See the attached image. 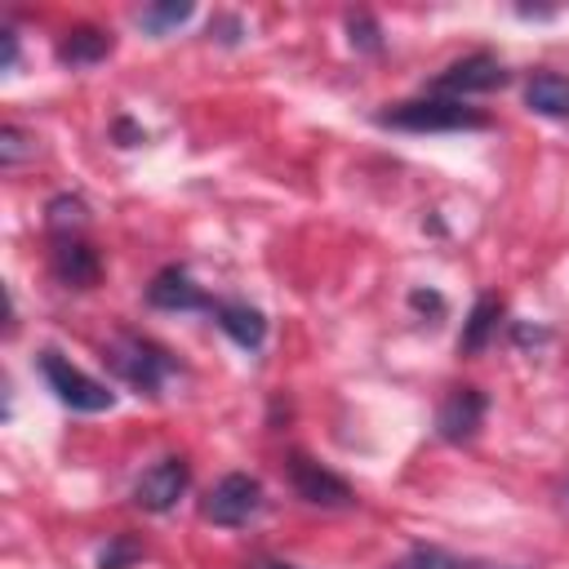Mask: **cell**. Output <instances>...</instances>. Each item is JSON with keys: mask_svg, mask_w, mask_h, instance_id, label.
I'll use <instances>...</instances> for the list:
<instances>
[{"mask_svg": "<svg viewBox=\"0 0 569 569\" xmlns=\"http://www.w3.org/2000/svg\"><path fill=\"white\" fill-rule=\"evenodd\" d=\"M378 124L405 129V133H462V129H489V116L458 98L422 93V98H405V102L378 111Z\"/></svg>", "mask_w": 569, "mask_h": 569, "instance_id": "obj_1", "label": "cell"}, {"mask_svg": "<svg viewBox=\"0 0 569 569\" xmlns=\"http://www.w3.org/2000/svg\"><path fill=\"white\" fill-rule=\"evenodd\" d=\"M191 485V462L182 453H169L160 462H151L138 480H133V507L138 511H151V516H164L178 507V498L187 493Z\"/></svg>", "mask_w": 569, "mask_h": 569, "instance_id": "obj_6", "label": "cell"}, {"mask_svg": "<svg viewBox=\"0 0 569 569\" xmlns=\"http://www.w3.org/2000/svg\"><path fill=\"white\" fill-rule=\"evenodd\" d=\"M204 520L218 529H240L262 511V480L249 471H227L200 502Z\"/></svg>", "mask_w": 569, "mask_h": 569, "instance_id": "obj_4", "label": "cell"}, {"mask_svg": "<svg viewBox=\"0 0 569 569\" xmlns=\"http://www.w3.org/2000/svg\"><path fill=\"white\" fill-rule=\"evenodd\" d=\"M111 49H116L111 31L84 22V27H71V31L58 40V62H62V67H98Z\"/></svg>", "mask_w": 569, "mask_h": 569, "instance_id": "obj_12", "label": "cell"}, {"mask_svg": "<svg viewBox=\"0 0 569 569\" xmlns=\"http://www.w3.org/2000/svg\"><path fill=\"white\" fill-rule=\"evenodd\" d=\"M498 320H502V302H498L493 293H480V298L471 302L467 320H462V333H458V351H462V356H476V351H485V347H489V338L498 333Z\"/></svg>", "mask_w": 569, "mask_h": 569, "instance_id": "obj_14", "label": "cell"}, {"mask_svg": "<svg viewBox=\"0 0 569 569\" xmlns=\"http://www.w3.org/2000/svg\"><path fill=\"white\" fill-rule=\"evenodd\" d=\"M560 507H569V480L560 485Z\"/></svg>", "mask_w": 569, "mask_h": 569, "instance_id": "obj_25", "label": "cell"}, {"mask_svg": "<svg viewBox=\"0 0 569 569\" xmlns=\"http://www.w3.org/2000/svg\"><path fill=\"white\" fill-rule=\"evenodd\" d=\"M44 227H49V236H53V240L84 236V227H89V204H84L80 196L62 191V196H53V200L44 204Z\"/></svg>", "mask_w": 569, "mask_h": 569, "instance_id": "obj_15", "label": "cell"}, {"mask_svg": "<svg viewBox=\"0 0 569 569\" xmlns=\"http://www.w3.org/2000/svg\"><path fill=\"white\" fill-rule=\"evenodd\" d=\"M396 569H462V560L449 556L445 547H413Z\"/></svg>", "mask_w": 569, "mask_h": 569, "instance_id": "obj_19", "label": "cell"}, {"mask_svg": "<svg viewBox=\"0 0 569 569\" xmlns=\"http://www.w3.org/2000/svg\"><path fill=\"white\" fill-rule=\"evenodd\" d=\"M13 67H18V31L4 27V71H13Z\"/></svg>", "mask_w": 569, "mask_h": 569, "instance_id": "obj_23", "label": "cell"}, {"mask_svg": "<svg viewBox=\"0 0 569 569\" xmlns=\"http://www.w3.org/2000/svg\"><path fill=\"white\" fill-rule=\"evenodd\" d=\"M49 267H53L58 284H67V289H93V284H98V276H102V258H98V249H93L84 236L53 240Z\"/></svg>", "mask_w": 569, "mask_h": 569, "instance_id": "obj_10", "label": "cell"}, {"mask_svg": "<svg viewBox=\"0 0 569 569\" xmlns=\"http://www.w3.org/2000/svg\"><path fill=\"white\" fill-rule=\"evenodd\" d=\"M485 413H489V396L480 387H453L436 409V436L449 445H462L480 431Z\"/></svg>", "mask_w": 569, "mask_h": 569, "instance_id": "obj_8", "label": "cell"}, {"mask_svg": "<svg viewBox=\"0 0 569 569\" xmlns=\"http://www.w3.org/2000/svg\"><path fill=\"white\" fill-rule=\"evenodd\" d=\"M347 31H351V44H356L360 53H378V49H382V31H378V22H373L369 13H351V18H347Z\"/></svg>", "mask_w": 569, "mask_h": 569, "instance_id": "obj_20", "label": "cell"}, {"mask_svg": "<svg viewBox=\"0 0 569 569\" xmlns=\"http://www.w3.org/2000/svg\"><path fill=\"white\" fill-rule=\"evenodd\" d=\"M36 369H40L44 387L58 396V405H67V409H76V413H102V409L116 405V391H107L98 378H89L84 369H76V365H71L62 351H53V347H44V351L36 356Z\"/></svg>", "mask_w": 569, "mask_h": 569, "instance_id": "obj_3", "label": "cell"}, {"mask_svg": "<svg viewBox=\"0 0 569 569\" xmlns=\"http://www.w3.org/2000/svg\"><path fill=\"white\" fill-rule=\"evenodd\" d=\"M116 138H120V147H138V142H147V133L133 129L129 120H116Z\"/></svg>", "mask_w": 569, "mask_h": 569, "instance_id": "obj_22", "label": "cell"}, {"mask_svg": "<svg viewBox=\"0 0 569 569\" xmlns=\"http://www.w3.org/2000/svg\"><path fill=\"white\" fill-rule=\"evenodd\" d=\"M102 360H107L111 373H116L124 387H133L138 396H160L164 378L178 369V360H173L160 342H151V338L133 333V329H120V333L102 347Z\"/></svg>", "mask_w": 569, "mask_h": 569, "instance_id": "obj_2", "label": "cell"}, {"mask_svg": "<svg viewBox=\"0 0 569 569\" xmlns=\"http://www.w3.org/2000/svg\"><path fill=\"white\" fill-rule=\"evenodd\" d=\"M409 307L422 311V316H445V298H440L436 289H413V293H409Z\"/></svg>", "mask_w": 569, "mask_h": 569, "instance_id": "obj_21", "label": "cell"}, {"mask_svg": "<svg viewBox=\"0 0 569 569\" xmlns=\"http://www.w3.org/2000/svg\"><path fill=\"white\" fill-rule=\"evenodd\" d=\"M142 560V542L133 533H111L107 547L98 551V569H129Z\"/></svg>", "mask_w": 569, "mask_h": 569, "instance_id": "obj_17", "label": "cell"}, {"mask_svg": "<svg viewBox=\"0 0 569 569\" xmlns=\"http://www.w3.org/2000/svg\"><path fill=\"white\" fill-rule=\"evenodd\" d=\"M213 325L236 342V347H244V351H258L262 342H267V316L258 311V307H249V302H231V298H213Z\"/></svg>", "mask_w": 569, "mask_h": 569, "instance_id": "obj_11", "label": "cell"}, {"mask_svg": "<svg viewBox=\"0 0 569 569\" xmlns=\"http://www.w3.org/2000/svg\"><path fill=\"white\" fill-rule=\"evenodd\" d=\"M147 302H151L156 311H213V298H209V293L191 280V271L178 267V262H169V267H160V271L151 276Z\"/></svg>", "mask_w": 569, "mask_h": 569, "instance_id": "obj_9", "label": "cell"}, {"mask_svg": "<svg viewBox=\"0 0 569 569\" xmlns=\"http://www.w3.org/2000/svg\"><path fill=\"white\" fill-rule=\"evenodd\" d=\"M507 80H511V71L502 67V58H493V53L476 49V53H467V58L449 62V67L431 80V93L467 102L471 93H493V89H502Z\"/></svg>", "mask_w": 569, "mask_h": 569, "instance_id": "obj_5", "label": "cell"}, {"mask_svg": "<svg viewBox=\"0 0 569 569\" xmlns=\"http://www.w3.org/2000/svg\"><path fill=\"white\" fill-rule=\"evenodd\" d=\"M253 569H293V565H280V560H262V565H253Z\"/></svg>", "mask_w": 569, "mask_h": 569, "instance_id": "obj_24", "label": "cell"}, {"mask_svg": "<svg viewBox=\"0 0 569 569\" xmlns=\"http://www.w3.org/2000/svg\"><path fill=\"white\" fill-rule=\"evenodd\" d=\"M289 480H293V493L311 507H351L356 502L351 485L307 453H289Z\"/></svg>", "mask_w": 569, "mask_h": 569, "instance_id": "obj_7", "label": "cell"}, {"mask_svg": "<svg viewBox=\"0 0 569 569\" xmlns=\"http://www.w3.org/2000/svg\"><path fill=\"white\" fill-rule=\"evenodd\" d=\"M525 107L551 120H569V76L560 71H533L525 84Z\"/></svg>", "mask_w": 569, "mask_h": 569, "instance_id": "obj_13", "label": "cell"}, {"mask_svg": "<svg viewBox=\"0 0 569 569\" xmlns=\"http://www.w3.org/2000/svg\"><path fill=\"white\" fill-rule=\"evenodd\" d=\"M196 13V4H147L142 13H138V22H142V31H151V36H164V31H173V27H182L187 18Z\"/></svg>", "mask_w": 569, "mask_h": 569, "instance_id": "obj_16", "label": "cell"}, {"mask_svg": "<svg viewBox=\"0 0 569 569\" xmlns=\"http://www.w3.org/2000/svg\"><path fill=\"white\" fill-rule=\"evenodd\" d=\"M31 156H36V138L22 133L18 124H4V129H0V169H18V164L31 160Z\"/></svg>", "mask_w": 569, "mask_h": 569, "instance_id": "obj_18", "label": "cell"}]
</instances>
